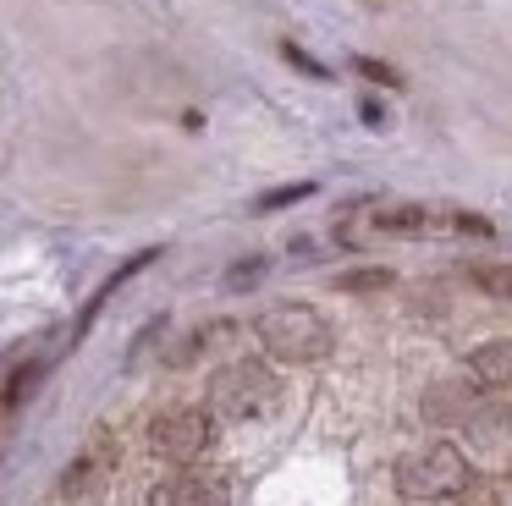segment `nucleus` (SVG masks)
Segmentation results:
<instances>
[{"label":"nucleus","mask_w":512,"mask_h":506,"mask_svg":"<svg viewBox=\"0 0 512 506\" xmlns=\"http://www.w3.org/2000/svg\"><path fill=\"white\" fill-rule=\"evenodd\" d=\"M254 336L276 363H314V358L331 352V325H325V314L309 303H270L265 314L254 319Z\"/></svg>","instance_id":"nucleus-1"},{"label":"nucleus","mask_w":512,"mask_h":506,"mask_svg":"<svg viewBox=\"0 0 512 506\" xmlns=\"http://www.w3.org/2000/svg\"><path fill=\"white\" fill-rule=\"evenodd\" d=\"M468 457L452 440H424L408 457H397V490L402 501H446V495L468 490Z\"/></svg>","instance_id":"nucleus-2"},{"label":"nucleus","mask_w":512,"mask_h":506,"mask_svg":"<svg viewBox=\"0 0 512 506\" xmlns=\"http://www.w3.org/2000/svg\"><path fill=\"white\" fill-rule=\"evenodd\" d=\"M276 402H281V380L254 358H237V363H226V369L210 374V413L215 418L248 424V418L276 413Z\"/></svg>","instance_id":"nucleus-3"},{"label":"nucleus","mask_w":512,"mask_h":506,"mask_svg":"<svg viewBox=\"0 0 512 506\" xmlns=\"http://www.w3.org/2000/svg\"><path fill=\"white\" fill-rule=\"evenodd\" d=\"M210 440H215V413H204V407H166L149 424V451L171 468H193L210 451Z\"/></svg>","instance_id":"nucleus-4"},{"label":"nucleus","mask_w":512,"mask_h":506,"mask_svg":"<svg viewBox=\"0 0 512 506\" xmlns=\"http://www.w3.org/2000/svg\"><path fill=\"white\" fill-rule=\"evenodd\" d=\"M149 506H232V490H226L215 473H171V479H160L155 490H149Z\"/></svg>","instance_id":"nucleus-5"},{"label":"nucleus","mask_w":512,"mask_h":506,"mask_svg":"<svg viewBox=\"0 0 512 506\" xmlns=\"http://www.w3.org/2000/svg\"><path fill=\"white\" fill-rule=\"evenodd\" d=\"M468 380L479 391H507L512 385V336H496V341H479L468 352Z\"/></svg>","instance_id":"nucleus-6"},{"label":"nucleus","mask_w":512,"mask_h":506,"mask_svg":"<svg viewBox=\"0 0 512 506\" xmlns=\"http://www.w3.org/2000/svg\"><path fill=\"white\" fill-rule=\"evenodd\" d=\"M105 473H111V446H105V440H94V446L83 451V457L72 462V468H67V479H61V495H72V501H78V495L100 490Z\"/></svg>","instance_id":"nucleus-7"},{"label":"nucleus","mask_w":512,"mask_h":506,"mask_svg":"<svg viewBox=\"0 0 512 506\" xmlns=\"http://www.w3.org/2000/svg\"><path fill=\"white\" fill-rule=\"evenodd\" d=\"M369 226H375L380 237H424V231H435V215L419 204H397V209H375Z\"/></svg>","instance_id":"nucleus-8"},{"label":"nucleus","mask_w":512,"mask_h":506,"mask_svg":"<svg viewBox=\"0 0 512 506\" xmlns=\"http://www.w3.org/2000/svg\"><path fill=\"white\" fill-rule=\"evenodd\" d=\"M474 286L490 297H501V303H512V264H474Z\"/></svg>","instance_id":"nucleus-9"},{"label":"nucleus","mask_w":512,"mask_h":506,"mask_svg":"<svg viewBox=\"0 0 512 506\" xmlns=\"http://www.w3.org/2000/svg\"><path fill=\"white\" fill-rule=\"evenodd\" d=\"M259 275H265V259H243L232 275H226V286H232V292H243V286H254V281H259Z\"/></svg>","instance_id":"nucleus-10"},{"label":"nucleus","mask_w":512,"mask_h":506,"mask_svg":"<svg viewBox=\"0 0 512 506\" xmlns=\"http://www.w3.org/2000/svg\"><path fill=\"white\" fill-rule=\"evenodd\" d=\"M314 193V182H298V187H276V193L265 198L259 209H281V204H298V198H309Z\"/></svg>","instance_id":"nucleus-11"},{"label":"nucleus","mask_w":512,"mask_h":506,"mask_svg":"<svg viewBox=\"0 0 512 506\" xmlns=\"http://www.w3.org/2000/svg\"><path fill=\"white\" fill-rule=\"evenodd\" d=\"M386 281H391L386 270H358V275H342V286H347V292H358V286H386Z\"/></svg>","instance_id":"nucleus-12"},{"label":"nucleus","mask_w":512,"mask_h":506,"mask_svg":"<svg viewBox=\"0 0 512 506\" xmlns=\"http://www.w3.org/2000/svg\"><path fill=\"white\" fill-rule=\"evenodd\" d=\"M358 72H364V77H380V83H397V72H391V66H380V61H369V55L358 61Z\"/></svg>","instance_id":"nucleus-13"},{"label":"nucleus","mask_w":512,"mask_h":506,"mask_svg":"<svg viewBox=\"0 0 512 506\" xmlns=\"http://www.w3.org/2000/svg\"><path fill=\"white\" fill-rule=\"evenodd\" d=\"M287 61H298V66H303V72H309V77H325V66H320V61H309V55H303L298 44H287Z\"/></svg>","instance_id":"nucleus-14"}]
</instances>
